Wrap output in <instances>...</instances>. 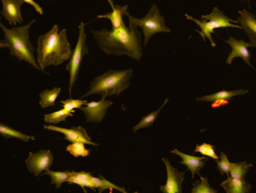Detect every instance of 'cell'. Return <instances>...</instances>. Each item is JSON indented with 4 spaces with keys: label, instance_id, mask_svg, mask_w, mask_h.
<instances>
[{
    "label": "cell",
    "instance_id": "obj_23",
    "mask_svg": "<svg viewBox=\"0 0 256 193\" xmlns=\"http://www.w3.org/2000/svg\"><path fill=\"white\" fill-rule=\"evenodd\" d=\"M72 172L71 171H65V172H54V171H46L44 175L50 176L52 185H54L56 189H60L61 186L64 183L68 182L70 178H71Z\"/></svg>",
    "mask_w": 256,
    "mask_h": 193
},
{
    "label": "cell",
    "instance_id": "obj_29",
    "mask_svg": "<svg viewBox=\"0 0 256 193\" xmlns=\"http://www.w3.org/2000/svg\"><path fill=\"white\" fill-rule=\"evenodd\" d=\"M217 169L220 171L222 175L226 174L228 177L229 176L228 173L230 172V167H232V163L229 162L227 155L223 152H221L220 156V160H216Z\"/></svg>",
    "mask_w": 256,
    "mask_h": 193
},
{
    "label": "cell",
    "instance_id": "obj_1",
    "mask_svg": "<svg viewBox=\"0 0 256 193\" xmlns=\"http://www.w3.org/2000/svg\"><path fill=\"white\" fill-rule=\"evenodd\" d=\"M130 23L119 28L91 31L98 47L107 55H127L139 61L142 57V33Z\"/></svg>",
    "mask_w": 256,
    "mask_h": 193
},
{
    "label": "cell",
    "instance_id": "obj_32",
    "mask_svg": "<svg viewBox=\"0 0 256 193\" xmlns=\"http://www.w3.org/2000/svg\"><path fill=\"white\" fill-rule=\"evenodd\" d=\"M24 2L28 3V4H30L31 6H34V8L36 9V12H38L40 14L42 15L44 13L43 11V8L36 2L35 0H23Z\"/></svg>",
    "mask_w": 256,
    "mask_h": 193
},
{
    "label": "cell",
    "instance_id": "obj_34",
    "mask_svg": "<svg viewBox=\"0 0 256 193\" xmlns=\"http://www.w3.org/2000/svg\"><path fill=\"white\" fill-rule=\"evenodd\" d=\"M227 104H228V100H224V99H218V100L214 101V103L211 105V107L218 108Z\"/></svg>",
    "mask_w": 256,
    "mask_h": 193
},
{
    "label": "cell",
    "instance_id": "obj_24",
    "mask_svg": "<svg viewBox=\"0 0 256 193\" xmlns=\"http://www.w3.org/2000/svg\"><path fill=\"white\" fill-rule=\"evenodd\" d=\"M252 166V163H246V162H241L238 163H232L230 173V177L238 179L245 180L246 174L248 172V169Z\"/></svg>",
    "mask_w": 256,
    "mask_h": 193
},
{
    "label": "cell",
    "instance_id": "obj_4",
    "mask_svg": "<svg viewBox=\"0 0 256 193\" xmlns=\"http://www.w3.org/2000/svg\"><path fill=\"white\" fill-rule=\"evenodd\" d=\"M133 75V69L124 70H110L101 76L94 78L89 91L82 96L84 97L98 94L102 97L119 96L130 86V80Z\"/></svg>",
    "mask_w": 256,
    "mask_h": 193
},
{
    "label": "cell",
    "instance_id": "obj_15",
    "mask_svg": "<svg viewBox=\"0 0 256 193\" xmlns=\"http://www.w3.org/2000/svg\"><path fill=\"white\" fill-rule=\"evenodd\" d=\"M110 3L112 7V12L106 13V14L98 15L97 18H107L110 19L112 24V28H120L122 25H125L124 21V16H130V13L128 12V5H115L114 4V0H108Z\"/></svg>",
    "mask_w": 256,
    "mask_h": 193
},
{
    "label": "cell",
    "instance_id": "obj_26",
    "mask_svg": "<svg viewBox=\"0 0 256 193\" xmlns=\"http://www.w3.org/2000/svg\"><path fill=\"white\" fill-rule=\"evenodd\" d=\"M83 142H74L66 147V151L74 157H86L90 155V151L85 148Z\"/></svg>",
    "mask_w": 256,
    "mask_h": 193
},
{
    "label": "cell",
    "instance_id": "obj_14",
    "mask_svg": "<svg viewBox=\"0 0 256 193\" xmlns=\"http://www.w3.org/2000/svg\"><path fill=\"white\" fill-rule=\"evenodd\" d=\"M240 16L238 18V22H240L244 30L252 44V47L256 48V16L250 13L246 10L239 11Z\"/></svg>",
    "mask_w": 256,
    "mask_h": 193
},
{
    "label": "cell",
    "instance_id": "obj_3",
    "mask_svg": "<svg viewBox=\"0 0 256 193\" xmlns=\"http://www.w3.org/2000/svg\"><path fill=\"white\" fill-rule=\"evenodd\" d=\"M35 22L36 19H34L28 25L14 27L11 29L7 28L2 22H0V26L4 30L5 37L0 42V48H8L10 49V55L16 57L20 61H26L34 68L42 71L34 55L35 48L30 39V28Z\"/></svg>",
    "mask_w": 256,
    "mask_h": 193
},
{
    "label": "cell",
    "instance_id": "obj_35",
    "mask_svg": "<svg viewBox=\"0 0 256 193\" xmlns=\"http://www.w3.org/2000/svg\"><path fill=\"white\" fill-rule=\"evenodd\" d=\"M244 1H248V3H250V0H244Z\"/></svg>",
    "mask_w": 256,
    "mask_h": 193
},
{
    "label": "cell",
    "instance_id": "obj_12",
    "mask_svg": "<svg viewBox=\"0 0 256 193\" xmlns=\"http://www.w3.org/2000/svg\"><path fill=\"white\" fill-rule=\"evenodd\" d=\"M226 43H228L232 47V52L229 54L226 63L228 64H232V61L234 58L236 57L244 59V61L247 64L250 66L252 68L254 69L252 64L250 63V58H251V54L248 51V46H251V43H247V42L244 41L242 40H238L234 37H229L228 40H226Z\"/></svg>",
    "mask_w": 256,
    "mask_h": 193
},
{
    "label": "cell",
    "instance_id": "obj_27",
    "mask_svg": "<svg viewBox=\"0 0 256 193\" xmlns=\"http://www.w3.org/2000/svg\"><path fill=\"white\" fill-rule=\"evenodd\" d=\"M200 177V181L199 182H196V184H192L194 186V188L191 190L192 193H218L217 190L211 188L210 186L209 182H208V178H203Z\"/></svg>",
    "mask_w": 256,
    "mask_h": 193
},
{
    "label": "cell",
    "instance_id": "obj_10",
    "mask_svg": "<svg viewBox=\"0 0 256 193\" xmlns=\"http://www.w3.org/2000/svg\"><path fill=\"white\" fill-rule=\"evenodd\" d=\"M113 103L106 100V97H102L100 101H92L88 103L80 108L82 112L84 114L86 122L100 123L104 119L108 109Z\"/></svg>",
    "mask_w": 256,
    "mask_h": 193
},
{
    "label": "cell",
    "instance_id": "obj_22",
    "mask_svg": "<svg viewBox=\"0 0 256 193\" xmlns=\"http://www.w3.org/2000/svg\"><path fill=\"white\" fill-rule=\"evenodd\" d=\"M168 102V99H166L164 103H163V104L160 106V109L144 116L143 118H142V120L139 121L138 124H136V125L134 126V127H133V133H136V132H137L138 130H140V129L146 128V127H149L152 126L154 121H155V120L156 119L157 117H158V114L160 113L162 108L167 104Z\"/></svg>",
    "mask_w": 256,
    "mask_h": 193
},
{
    "label": "cell",
    "instance_id": "obj_5",
    "mask_svg": "<svg viewBox=\"0 0 256 193\" xmlns=\"http://www.w3.org/2000/svg\"><path fill=\"white\" fill-rule=\"evenodd\" d=\"M187 19H191V20L196 22L198 25L200 26L202 31L196 30L200 35L203 37L204 40L208 37L211 43V46L215 47L216 43L212 40L211 34L214 31L215 28H228V27H233V28H238L241 29L242 27L241 25H235L234 23H238V20H234L226 16L223 13L222 11L218 10V7H215L210 14L202 15V19L203 21L198 20V19H194L192 16L188 14H185Z\"/></svg>",
    "mask_w": 256,
    "mask_h": 193
},
{
    "label": "cell",
    "instance_id": "obj_17",
    "mask_svg": "<svg viewBox=\"0 0 256 193\" xmlns=\"http://www.w3.org/2000/svg\"><path fill=\"white\" fill-rule=\"evenodd\" d=\"M227 193H248L251 190V185L244 180L228 177V179L220 184Z\"/></svg>",
    "mask_w": 256,
    "mask_h": 193
},
{
    "label": "cell",
    "instance_id": "obj_16",
    "mask_svg": "<svg viewBox=\"0 0 256 193\" xmlns=\"http://www.w3.org/2000/svg\"><path fill=\"white\" fill-rule=\"evenodd\" d=\"M172 154H176L182 158V161L180 162L181 164L185 165L190 169L192 172V178H194V175L199 174V171L204 166V162L203 160H208L206 157H196V156L188 155V154H184L181 152L179 150L175 148L172 151Z\"/></svg>",
    "mask_w": 256,
    "mask_h": 193
},
{
    "label": "cell",
    "instance_id": "obj_8",
    "mask_svg": "<svg viewBox=\"0 0 256 193\" xmlns=\"http://www.w3.org/2000/svg\"><path fill=\"white\" fill-rule=\"evenodd\" d=\"M54 163V156L49 150H40L36 153H29V157L26 160L28 171L38 176L43 172L50 169Z\"/></svg>",
    "mask_w": 256,
    "mask_h": 193
},
{
    "label": "cell",
    "instance_id": "obj_18",
    "mask_svg": "<svg viewBox=\"0 0 256 193\" xmlns=\"http://www.w3.org/2000/svg\"><path fill=\"white\" fill-rule=\"evenodd\" d=\"M0 134L5 139H18L24 142H28L30 140L34 141L36 139L34 136L24 134L22 132L12 128L10 126L2 123H0Z\"/></svg>",
    "mask_w": 256,
    "mask_h": 193
},
{
    "label": "cell",
    "instance_id": "obj_9",
    "mask_svg": "<svg viewBox=\"0 0 256 193\" xmlns=\"http://www.w3.org/2000/svg\"><path fill=\"white\" fill-rule=\"evenodd\" d=\"M162 161L166 165L167 170V181L164 185L160 187V191L163 193H181L182 184L186 171L181 172L170 165L168 159L162 158Z\"/></svg>",
    "mask_w": 256,
    "mask_h": 193
},
{
    "label": "cell",
    "instance_id": "obj_20",
    "mask_svg": "<svg viewBox=\"0 0 256 193\" xmlns=\"http://www.w3.org/2000/svg\"><path fill=\"white\" fill-rule=\"evenodd\" d=\"M61 88H54L53 89H46L40 94V104L42 109L54 106L58 96L60 94Z\"/></svg>",
    "mask_w": 256,
    "mask_h": 193
},
{
    "label": "cell",
    "instance_id": "obj_13",
    "mask_svg": "<svg viewBox=\"0 0 256 193\" xmlns=\"http://www.w3.org/2000/svg\"><path fill=\"white\" fill-rule=\"evenodd\" d=\"M24 2L23 0H2V10L1 13L8 21L10 25H16L23 22L20 7Z\"/></svg>",
    "mask_w": 256,
    "mask_h": 193
},
{
    "label": "cell",
    "instance_id": "obj_2",
    "mask_svg": "<svg viewBox=\"0 0 256 193\" xmlns=\"http://www.w3.org/2000/svg\"><path fill=\"white\" fill-rule=\"evenodd\" d=\"M71 46L66 28L60 31L58 25L38 38L37 62L42 71L50 65L58 66L72 55Z\"/></svg>",
    "mask_w": 256,
    "mask_h": 193
},
{
    "label": "cell",
    "instance_id": "obj_6",
    "mask_svg": "<svg viewBox=\"0 0 256 193\" xmlns=\"http://www.w3.org/2000/svg\"><path fill=\"white\" fill-rule=\"evenodd\" d=\"M128 21L136 26H140L144 35V46L148 44L151 36L160 32H170V29L166 26L164 16L160 14V10L154 4L144 17L138 19L130 15Z\"/></svg>",
    "mask_w": 256,
    "mask_h": 193
},
{
    "label": "cell",
    "instance_id": "obj_31",
    "mask_svg": "<svg viewBox=\"0 0 256 193\" xmlns=\"http://www.w3.org/2000/svg\"><path fill=\"white\" fill-rule=\"evenodd\" d=\"M210 144L204 143L202 145H196V149H194V152L200 153L202 155H206V151H208V148H209Z\"/></svg>",
    "mask_w": 256,
    "mask_h": 193
},
{
    "label": "cell",
    "instance_id": "obj_28",
    "mask_svg": "<svg viewBox=\"0 0 256 193\" xmlns=\"http://www.w3.org/2000/svg\"><path fill=\"white\" fill-rule=\"evenodd\" d=\"M60 103H62L64 109L74 113V109H80L82 106L88 103V100H82V99L74 100L70 97L68 100H61Z\"/></svg>",
    "mask_w": 256,
    "mask_h": 193
},
{
    "label": "cell",
    "instance_id": "obj_25",
    "mask_svg": "<svg viewBox=\"0 0 256 193\" xmlns=\"http://www.w3.org/2000/svg\"><path fill=\"white\" fill-rule=\"evenodd\" d=\"M73 112H70L66 109H62L52 113L44 115V119L46 123L58 124L62 121H65L68 117H72Z\"/></svg>",
    "mask_w": 256,
    "mask_h": 193
},
{
    "label": "cell",
    "instance_id": "obj_33",
    "mask_svg": "<svg viewBox=\"0 0 256 193\" xmlns=\"http://www.w3.org/2000/svg\"><path fill=\"white\" fill-rule=\"evenodd\" d=\"M214 148H215V147L210 144L209 148H208V151H206V155L205 156H208V157H211V158L214 159V160H218V157L217 156V154H216Z\"/></svg>",
    "mask_w": 256,
    "mask_h": 193
},
{
    "label": "cell",
    "instance_id": "obj_19",
    "mask_svg": "<svg viewBox=\"0 0 256 193\" xmlns=\"http://www.w3.org/2000/svg\"><path fill=\"white\" fill-rule=\"evenodd\" d=\"M248 91L247 90H235V91H218L215 94H210V95L204 96V97L198 98V100H202V101L214 102L218 99H224V100H229L234 97V96L244 95L247 94Z\"/></svg>",
    "mask_w": 256,
    "mask_h": 193
},
{
    "label": "cell",
    "instance_id": "obj_30",
    "mask_svg": "<svg viewBox=\"0 0 256 193\" xmlns=\"http://www.w3.org/2000/svg\"><path fill=\"white\" fill-rule=\"evenodd\" d=\"M91 176H92V175H91V173H90V172H72L71 178H70L68 182L71 184H77V185L80 186V185H82V181L86 179H90Z\"/></svg>",
    "mask_w": 256,
    "mask_h": 193
},
{
    "label": "cell",
    "instance_id": "obj_21",
    "mask_svg": "<svg viewBox=\"0 0 256 193\" xmlns=\"http://www.w3.org/2000/svg\"><path fill=\"white\" fill-rule=\"evenodd\" d=\"M91 181L94 183L95 185L96 189H98V193H102L106 190H109L110 192L113 191L114 190H118L122 193H126L125 188L124 187H118L115 184H112L110 181L106 180L104 177L102 175H100L98 178L91 176Z\"/></svg>",
    "mask_w": 256,
    "mask_h": 193
},
{
    "label": "cell",
    "instance_id": "obj_11",
    "mask_svg": "<svg viewBox=\"0 0 256 193\" xmlns=\"http://www.w3.org/2000/svg\"><path fill=\"white\" fill-rule=\"evenodd\" d=\"M44 128L46 130L62 133L65 136L64 138L65 140L72 142V143L83 142V143L94 145V146L98 145V144L95 143L91 140L90 136L88 135L86 130L82 127H73L72 128L66 129L54 125H44Z\"/></svg>",
    "mask_w": 256,
    "mask_h": 193
},
{
    "label": "cell",
    "instance_id": "obj_7",
    "mask_svg": "<svg viewBox=\"0 0 256 193\" xmlns=\"http://www.w3.org/2000/svg\"><path fill=\"white\" fill-rule=\"evenodd\" d=\"M85 24L84 22H80L79 28L78 40L76 48L72 52L71 58H70V62L66 65V69L70 75V95L72 97V91L74 86V83L77 81L78 77L79 72H80V65L85 55L88 53V47L86 45V35L84 30Z\"/></svg>",
    "mask_w": 256,
    "mask_h": 193
}]
</instances>
